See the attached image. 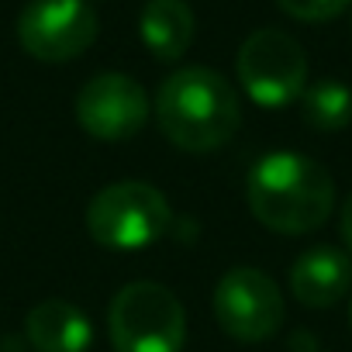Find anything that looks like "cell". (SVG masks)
<instances>
[{"mask_svg":"<svg viewBox=\"0 0 352 352\" xmlns=\"http://www.w3.org/2000/svg\"><path fill=\"white\" fill-rule=\"evenodd\" d=\"M245 201L263 228L276 235H307L331 218L335 180L311 155L270 152L249 169Z\"/></svg>","mask_w":352,"mask_h":352,"instance_id":"cell-1","label":"cell"},{"mask_svg":"<svg viewBox=\"0 0 352 352\" xmlns=\"http://www.w3.org/2000/svg\"><path fill=\"white\" fill-rule=\"evenodd\" d=\"M152 107L162 135L184 152H214L242 124V104L235 87L208 66H187L169 73Z\"/></svg>","mask_w":352,"mask_h":352,"instance_id":"cell-2","label":"cell"},{"mask_svg":"<svg viewBox=\"0 0 352 352\" xmlns=\"http://www.w3.org/2000/svg\"><path fill=\"white\" fill-rule=\"evenodd\" d=\"M114 352H184L187 311L169 287L155 280L124 283L107 307Z\"/></svg>","mask_w":352,"mask_h":352,"instance_id":"cell-3","label":"cell"},{"mask_svg":"<svg viewBox=\"0 0 352 352\" xmlns=\"http://www.w3.org/2000/svg\"><path fill=\"white\" fill-rule=\"evenodd\" d=\"M173 221L169 201L142 180H121L94 194L87 208V232L97 245L114 252H138L155 245Z\"/></svg>","mask_w":352,"mask_h":352,"instance_id":"cell-4","label":"cell"},{"mask_svg":"<svg viewBox=\"0 0 352 352\" xmlns=\"http://www.w3.org/2000/svg\"><path fill=\"white\" fill-rule=\"evenodd\" d=\"M239 80L242 90L259 107H287L304 94L307 56L300 42L280 28L252 32L239 49Z\"/></svg>","mask_w":352,"mask_h":352,"instance_id":"cell-5","label":"cell"},{"mask_svg":"<svg viewBox=\"0 0 352 352\" xmlns=\"http://www.w3.org/2000/svg\"><path fill=\"white\" fill-rule=\"evenodd\" d=\"M214 318L239 342H266L283 324V294L270 273L235 266L214 287Z\"/></svg>","mask_w":352,"mask_h":352,"instance_id":"cell-6","label":"cell"},{"mask_svg":"<svg viewBox=\"0 0 352 352\" xmlns=\"http://www.w3.org/2000/svg\"><path fill=\"white\" fill-rule=\"evenodd\" d=\"M97 38L90 0H28L18 18V42L38 63H69Z\"/></svg>","mask_w":352,"mask_h":352,"instance_id":"cell-7","label":"cell"},{"mask_svg":"<svg viewBox=\"0 0 352 352\" xmlns=\"http://www.w3.org/2000/svg\"><path fill=\"white\" fill-rule=\"evenodd\" d=\"M76 121L97 142H124L148 121V97L124 73H100L76 94Z\"/></svg>","mask_w":352,"mask_h":352,"instance_id":"cell-8","label":"cell"},{"mask_svg":"<svg viewBox=\"0 0 352 352\" xmlns=\"http://www.w3.org/2000/svg\"><path fill=\"white\" fill-rule=\"evenodd\" d=\"M352 287V259L335 245H311L290 266V290L304 307H331Z\"/></svg>","mask_w":352,"mask_h":352,"instance_id":"cell-9","label":"cell"},{"mask_svg":"<svg viewBox=\"0 0 352 352\" xmlns=\"http://www.w3.org/2000/svg\"><path fill=\"white\" fill-rule=\"evenodd\" d=\"M25 335L35 352H87L94 342V324L73 300L49 297L28 311Z\"/></svg>","mask_w":352,"mask_h":352,"instance_id":"cell-10","label":"cell"},{"mask_svg":"<svg viewBox=\"0 0 352 352\" xmlns=\"http://www.w3.org/2000/svg\"><path fill=\"white\" fill-rule=\"evenodd\" d=\"M142 42L162 63H176L194 42V11L184 0H148L138 18Z\"/></svg>","mask_w":352,"mask_h":352,"instance_id":"cell-11","label":"cell"},{"mask_svg":"<svg viewBox=\"0 0 352 352\" xmlns=\"http://www.w3.org/2000/svg\"><path fill=\"white\" fill-rule=\"evenodd\" d=\"M300 111L314 131H342L352 121V90L338 80H318L304 87Z\"/></svg>","mask_w":352,"mask_h":352,"instance_id":"cell-12","label":"cell"},{"mask_svg":"<svg viewBox=\"0 0 352 352\" xmlns=\"http://www.w3.org/2000/svg\"><path fill=\"white\" fill-rule=\"evenodd\" d=\"M276 4L297 21H328L338 18L352 0H276Z\"/></svg>","mask_w":352,"mask_h":352,"instance_id":"cell-13","label":"cell"},{"mask_svg":"<svg viewBox=\"0 0 352 352\" xmlns=\"http://www.w3.org/2000/svg\"><path fill=\"white\" fill-rule=\"evenodd\" d=\"M342 239H345V245L352 249V194L345 197V208H342Z\"/></svg>","mask_w":352,"mask_h":352,"instance_id":"cell-14","label":"cell"},{"mask_svg":"<svg viewBox=\"0 0 352 352\" xmlns=\"http://www.w3.org/2000/svg\"><path fill=\"white\" fill-rule=\"evenodd\" d=\"M349 324H352V304H349Z\"/></svg>","mask_w":352,"mask_h":352,"instance_id":"cell-15","label":"cell"}]
</instances>
